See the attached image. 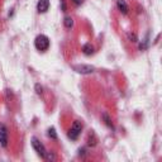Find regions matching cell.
Instances as JSON below:
<instances>
[{"label": "cell", "mask_w": 162, "mask_h": 162, "mask_svg": "<svg viewBox=\"0 0 162 162\" xmlns=\"http://www.w3.org/2000/svg\"><path fill=\"white\" fill-rule=\"evenodd\" d=\"M103 119L105 120V124H106L108 127H110V128H113V123H112L110 118H109V117H108V114H106V113H104V114H103Z\"/></svg>", "instance_id": "9c48e42d"}, {"label": "cell", "mask_w": 162, "mask_h": 162, "mask_svg": "<svg viewBox=\"0 0 162 162\" xmlns=\"http://www.w3.org/2000/svg\"><path fill=\"white\" fill-rule=\"evenodd\" d=\"M32 146H33V148L36 150V152L41 157H44L46 156V148H44V146L40 142V140H38V138H36V137L32 138Z\"/></svg>", "instance_id": "3957f363"}, {"label": "cell", "mask_w": 162, "mask_h": 162, "mask_svg": "<svg viewBox=\"0 0 162 162\" xmlns=\"http://www.w3.org/2000/svg\"><path fill=\"white\" fill-rule=\"evenodd\" d=\"M81 130H82V124L79 120H76V122H74V124H72V127L70 129V132H68V137H70L71 140H74V141L78 140L80 133H81Z\"/></svg>", "instance_id": "7a4b0ae2"}, {"label": "cell", "mask_w": 162, "mask_h": 162, "mask_svg": "<svg viewBox=\"0 0 162 162\" xmlns=\"http://www.w3.org/2000/svg\"><path fill=\"white\" fill-rule=\"evenodd\" d=\"M48 136L52 138V140H57V134H56L55 128H51V129L48 130Z\"/></svg>", "instance_id": "8fae6325"}, {"label": "cell", "mask_w": 162, "mask_h": 162, "mask_svg": "<svg viewBox=\"0 0 162 162\" xmlns=\"http://www.w3.org/2000/svg\"><path fill=\"white\" fill-rule=\"evenodd\" d=\"M72 2H74V3L76 4V5H80V4H81V3L84 2V0H72Z\"/></svg>", "instance_id": "5bb4252c"}, {"label": "cell", "mask_w": 162, "mask_h": 162, "mask_svg": "<svg viewBox=\"0 0 162 162\" xmlns=\"http://www.w3.org/2000/svg\"><path fill=\"white\" fill-rule=\"evenodd\" d=\"M65 26H66V28H71L74 26V20H72L71 17H66L65 18Z\"/></svg>", "instance_id": "30bf717a"}, {"label": "cell", "mask_w": 162, "mask_h": 162, "mask_svg": "<svg viewBox=\"0 0 162 162\" xmlns=\"http://www.w3.org/2000/svg\"><path fill=\"white\" fill-rule=\"evenodd\" d=\"M46 156H47V158H48V160H55V158H56V157H55V155H53V153H50V152H48V153L46 152ZM46 156H44V157H46Z\"/></svg>", "instance_id": "4fadbf2b"}, {"label": "cell", "mask_w": 162, "mask_h": 162, "mask_svg": "<svg viewBox=\"0 0 162 162\" xmlns=\"http://www.w3.org/2000/svg\"><path fill=\"white\" fill-rule=\"evenodd\" d=\"M72 68L79 74H91L95 70V68L92 66H90V65H75Z\"/></svg>", "instance_id": "277c9868"}, {"label": "cell", "mask_w": 162, "mask_h": 162, "mask_svg": "<svg viewBox=\"0 0 162 162\" xmlns=\"http://www.w3.org/2000/svg\"><path fill=\"white\" fill-rule=\"evenodd\" d=\"M0 144L3 147L8 146V129L4 124H0Z\"/></svg>", "instance_id": "5b68a950"}, {"label": "cell", "mask_w": 162, "mask_h": 162, "mask_svg": "<svg viewBox=\"0 0 162 162\" xmlns=\"http://www.w3.org/2000/svg\"><path fill=\"white\" fill-rule=\"evenodd\" d=\"M34 46H36V48L38 51H47L50 48V38L47 36H44V34H40V36H37L36 38V41H34Z\"/></svg>", "instance_id": "6da1fadb"}, {"label": "cell", "mask_w": 162, "mask_h": 162, "mask_svg": "<svg viewBox=\"0 0 162 162\" xmlns=\"http://www.w3.org/2000/svg\"><path fill=\"white\" fill-rule=\"evenodd\" d=\"M36 90H37V94H40V95H41L42 92H43V91H42L43 89H42V86H41L40 84H37V85H36Z\"/></svg>", "instance_id": "7c38bea8"}, {"label": "cell", "mask_w": 162, "mask_h": 162, "mask_svg": "<svg viewBox=\"0 0 162 162\" xmlns=\"http://www.w3.org/2000/svg\"><path fill=\"white\" fill-rule=\"evenodd\" d=\"M117 6H118V9L123 14H127L128 13V5L126 3V0H118V2H117Z\"/></svg>", "instance_id": "52a82bcc"}, {"label": "cell", "mask_w": 162, "mask_h": 162, "mask_svg": "<svg viewBox=\"0 0 162 162\" xmlns=\"http://www.w3.org/2000/svg\"><path fill=\"white\" fill-rule=\"evenodd\" d=\"M82 52L85 53V55L90 56V55H92V53H94V47L91 46V43H86L82 47Z\"/></svg>", "instance_id": "ba28073f"}, {"label": "cell", "mask_w": 162, "mask_h": 162, "mask_svg": "<svg viewBox=\"0 0 162 162\" xmlns=\"http://www.w3.org/2000/svg\"><path fill=\"white\" fill-rule=\"evenodd\" d=\"M50 8V0H40L37 4V10L38 13H46Z\"/></svg>", "instance_id": "8992f818"}]
</instances>
